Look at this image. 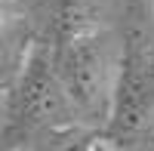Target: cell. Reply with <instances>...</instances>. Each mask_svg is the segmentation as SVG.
Returning a JSON list of instances; mask_svg holds the SVG:
<instances>
[{"label":"cell","instance_id":"obj_1","mask_svg":"<svg viewBox=\"0 0 154 151\" xmlns=\"http://www.w3.org/2000/svg\"><path fill=\"white\" fill-rule=\"evenodd\" d=\"M56 68L77 114L99 117L111 108L114 77L108 59V34L80 0H65L56 25Z\"/></svg>","mask_w":154,"mask_h":151},{"label":"cell","instance_id":"obj_2","mask_svg":"<svg viewBox=\"0 0 154 151\" xmlns=\"http://www.w3.org/2000/svg\"><path fill=\"white\" fill-rule=\"evenodd\" d=\"M154 117V37L148 28L126 31L123 53L117 62L111 108H108V139L126 142L139 136Z\"/></svg>","mask_w":154,"mask_h":151},{"label":"cell","instance_id":"obj_3","mask_svg":"<svg viewBox=\"0 0 154 151\" xmlns=\"http://www.w3.org/2000/svg\"><path fill=\"white\" fill-rule=\"evenodd\" d=\"M9 105H12V117L25 127H43V123L68 120L74 114L68 90L59 77L56 59H49L43 46H31V53L25 56Z\"/></svg>","mask_w":154,"mask_h":151},{"label":"cell","instance_id":"obj_4","mask_svg":"<svg viewBox=\"0 0 154 151\" xmlns=\"http://www.w3.org/2000/svg\"><path fill=\"white\" fill-rule=\"evenodd\" d=\"M123 12L130 16L133 28H148L154 22V0H123Z\"/></svg>","mask_w":154,"mask_h":151},{"label":"cell","instance_id":"obj_5","mask_svg":"<svg viewBox=\"0 0 154 151\" xmlns=\"http://www.w3.org/2000/svg\"><path fill=\"white\" fill-rule=\"evenodd\" d=\"M83 151H114V148H111V139H93Z\"/></svg>","mask_w":154,"mask_h":151},{"label":"cell","instance_id":"obj_6","mask_svg":"<svg viewBox=\"0 0 154 151\" xmlns=\"http://www.w3.org/2000/svg\"><path fill=\"white\" fill-rule=\"evenodd\" d=\"M9 151H22V148H9Z\"/></svg>","mask_w":154,"mask_h":151}]
</instances>
